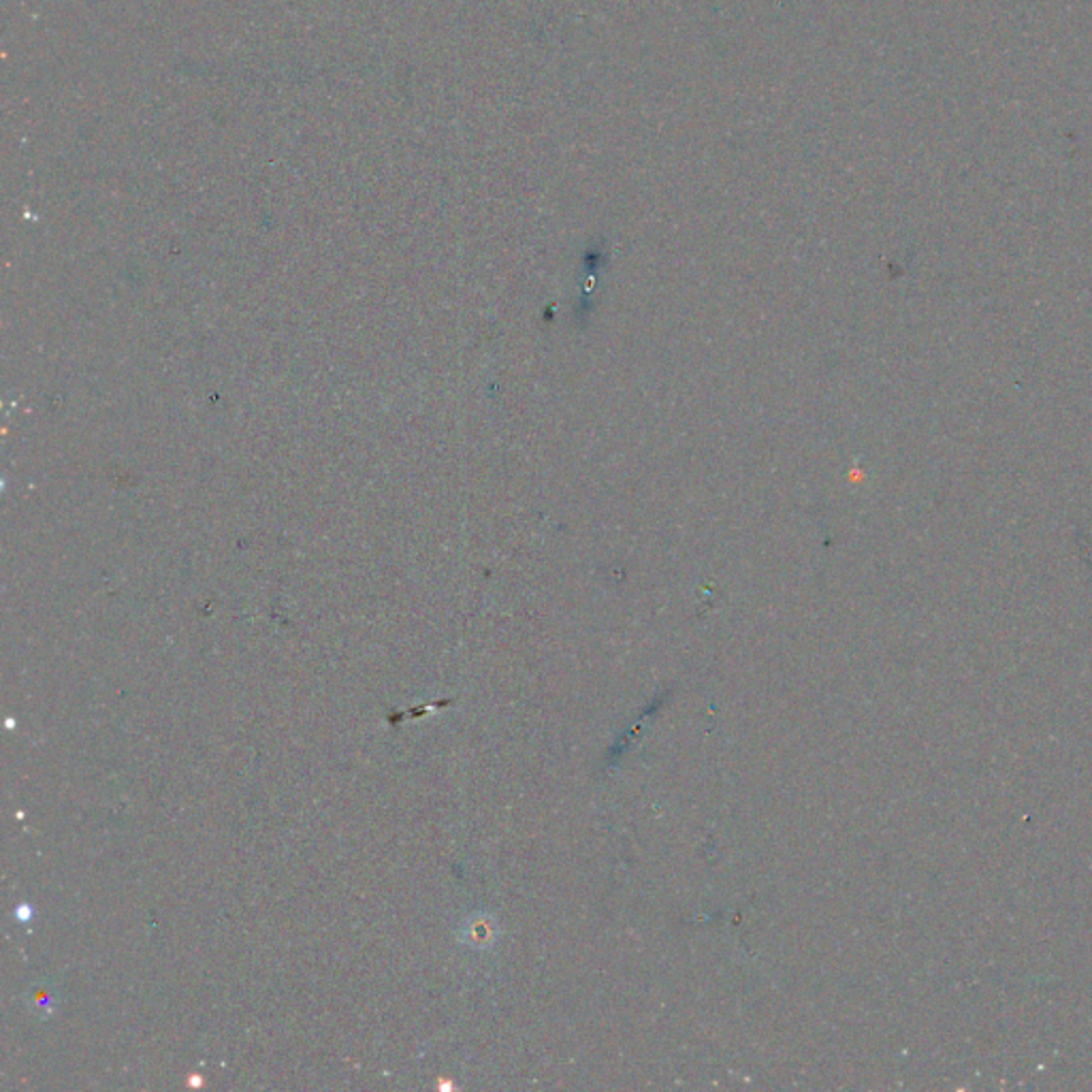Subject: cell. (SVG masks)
I'll return each mask as SVG.
<instances>
[{
    "label": "cell",
    "instance_id": "1",
    "mask_svg": "<svg viewBox=\"0 0 1092 1092\" xmlns=\"http://www.w3.org/2000/svg\"><path fill=\"white\" fill-rule=\"evenodd\" d=\"M31 907L29 905H19V911H15V915L21 919V921H29L31 919Z\"/></svg>",
    "mask_w": 1092,
    "mask_h": 1092
}]
</instances>
